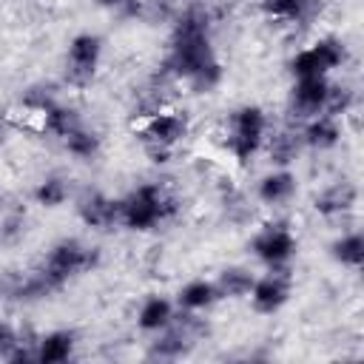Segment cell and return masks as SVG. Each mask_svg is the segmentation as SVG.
<instances>
[{
  "mask_svg": "<svg viewBox=\"0 0 364 364\" xmlns=\"http://www.w3.org/2000/svg\"><path fill=\"white\" fill-rule=\"evenodd\" d=\"M213 14L202 3H188L171 17V34L159 71L171 80H193L205 65L216 63Z\"/></svg>",
  "mask_w": 364,
  "mask_h": 364,
  "instance_id": "6da1fadb",
  "label": "cell"
},
{
  "mask_svg": "<svg viewBox=\"0 0 364 364\" xmlns=\"http://www.w3.org/2000/svg\"><path fill=\"white\" fill-rule=\"evenodd\" d=\"M179 213V199L162 182H139L125 196H119V225L134 233L156 230Z\"/></svg>",
  "mask_w": 364,
  "mask_h": 364,
  "instance_id": "7a4b0ae2",
  "label": "cell"
},
{
  "mask_svg": "<svg viewBox=\"0 0 364 364\" xmlns=\"http://www.w3.org/2000/svg\"><path fill=\"white\" fill-rule=\"evenodd\" d=\"M97 264H100V247L97 245H88L80 236H63L46 250V256L37 264V273L46 279L51 293H57L68 282H74L77 276L91 273Z\"/></svg>",
  "mask_w": 364,
  "mask_h": 364,
  "instance_id": "3957f363",
  "label": "cell"
},
{
  "mask_svg": "<svg viewBox=\"0 0 364 364\" xmlns=\"http://www.w3.org/2000/svg\"><path fill=\"white\" fill-rule=\"evenodd\" d=\"M267 134H270L267 111L256 102H242L225 119V142L222 145L236 165H250L262 154Z\"/></svg>",
  "mask_w": 364,
  "mask_h": 364,
  "instance_id": "277c9868",
  "label": "cell"
},
{
  "mask_svg": "<svg viewBox=\"0 0 364 364\" xmlns=\"http://www.w3.org/2000/svg\"><path fill=\"white\" fill-rule=\"evenodd\" d=\"M247 250L267 270H284L299 253V236L287 222L273 219L253 230V236L247 239Z\"/></svg>",
  "mask_w": 364,
  "mask_h": 364,
  "instance_id": "5b68a950",
  "label": "cell"
},
{
  "mask_svg": "<svg viewBox=\"0 0 364 364\" xmlns=\"http://www.w3.org/2000/svg\"><path fill=\"white\" fill-rule=\"evenodd\" d=\"M347 60H350V51L344 46V40L341 37H333V34H324V37L313 40L310 46L299 48L290 57L287 68H290L293 80L296 77H318V74L321 77H330L333 71L344 68Z\"/></svg>",
  "mask_w": 364,
  "mask_h": 364,
  "instance_id": "8992f818",
  "label": "cell"
},
{
  "mask_svg": "<svg viewBox=\"0 0 364 364\" xmlns=\"http://www.w3.org/2000/svg\"><path fill=\"white\" fill-rule=\"evenodd\" d=\"M105 43L97 31H77L65 46V82L71 88H85L94 82L102 65Z\"/></svg>",
  "mask_w": 364,
  "mask_h": 364,
  "instance_id": "52a82bcc",
  "label": "cell"
},
{
  "mask_svg": "<svg viewBox=\"0 0 364 364\" xmlns=\"http://www.w3.org/2000/svg\"><path fill=\"white\" fill-rule=\"evenodd\" d=\"M136 131H139L142 148H165V151H173L191 134V117L185 111L162 108L159 105L156 111L142 114V122H139Z\"/></svg>",
  "mask_w": 364,
  "mask_h": 364,
  "instance_id": "ba28073f",
  "label": "cell"
},
{
  "mask_svg": "<svg viewBox=\"0 0 364 364\" xmlns=\"http://www.w3.org/2000/svg\"><path fill=\"white\" fill-rule=\"evenodd\" d=\"M202 333H205V324L196 313L176 310L173 321L154 336L151 355H156V358H182L193 350V344L202 338Z\"/></svg>",
  "mask_w": 364,
  "mask_h": 364,
  "instance_id": "9c48e42d",
  "label": "cell"
},
{
  "mask_svg": "<svg viewBox=\"0 0 364 364\" xmlns=\"http://www.w3.org/2000/svg\"><path fill=\"white\" fill-rule=\"evenodd\" d=\"M293 296V279L284 270H267L264 276H256L253 279V287L247 293L250 299V307L253 313L259 316H276Z\"/></svg>",
  "mask_w": 364,
  "mask_h": 364,
  "instance_id": "30bf717a",
  "label": "cell"
},
{
  "mask_svg": "<svg viewBox=\"0 0 364 364\" xmlns=\"http://www.w3.org/2000/svg\"><path fill=\"white\" fill-rule=\"evenodd\" d=\"M74 210H77V219L91 230H108V228L119 225V199L108 196L97 188L82 191L74 199Z\"/></svg>",
  "mask_w": 364,
  "mask_h": 364,
  "instance_id": "8fae6325",
  "label": "cell"
},
{
  "mask_svg": "<svg viewBox=\"0 0 364 364\" xmlns=\"http://www.w3.org/2000/svg\"><path fill=\"white\" fill-rule=\"evenodd\" d=\"M296 193H299V176L282 165H273L270 171H264L253 185V196L264 208H284L296 199Z\"/></svg>",
  "mask_w": 364,
  "mask_h": 364,
  "instance_id": "7c38bea8",
  "label": "cell"
},
{
  "mask_svg": "<svg viewBox=\"0 0 364 364\" xmlns=\"http://www.w3.org/2000/svg\"><path fill=\"white\" fill-rule=\"evenodd\" d=\"M330 77H296L290 85V111L299 119L324 114L327 94H330Z\"/></svg>",
  "mask_w": 364,
  "mask_h": 364,
  "instance_id": "4fadbf2b",
  "label": "cell"
},
{
  "mask_svg": "<svg viewBox=\"0 0 364 364\" xmlns=\"http://www.w3.org/2000/svg\"><path fill=\"white\" fill-rule=\"evenodd\" d=\"M299 139H301V148H310V151H318V154L333 151L344 139V119L330 117V114L307 117V119H301Z\"/></svg>",
  "mask_w": 364,
  "mask_h": 364,
  "instance_id": "5bb4252c",
  "label": "cell"
},
{
  "mask_svg": "<svg viewBox=\"0 0 364 364\" xmlns=\"http://www.w3.org/2000/svg\"><path fill=\"white\" fill-rule=\"evenodd\" d=\"M358 205V188L350 179H336L313 196V210L324 219H341Z\"/></svg>",
  "mask_w": 364,
  "mask_h": 364,
  "instance_id": "9a60e30c",
  "label": "cell"
},
{
  "mask_svg": "<svg viewBox=\"0 0 364 364\" xmlns=\"http://www.w3.org/2000/svg\"><path fill=\"white\" fill-rule=\"evenodd\" d=\"M77 353V333L68 327L48 330L34 338V361L37 364H63Z\"/></svg>",
  "mask_w": 364,
  "mask_h": 364,
  "instance_id": "2e32d148",
  "label": "cell"
},
{
  "mask_svg": "<svg viewBox=\"0 0 364 364\" xmlns=\"http://www.w3.org/2000/svg\"><path fill=\"white\" fill-rule=\"evenodd\" d=\"M176 316V304L173 299L162 296V293H151L139 301L136 307V330L145 333V336H156L159 330H165Z\"/></svg>",
  "mask_w": 364,
  "mask_h": 364,
  "instance_id": "e0dca14e",
  "label": "cell"
},
{
  "mask_svg": "<svg viewBox=\"0 0 364 364\" xmlns=\"http://www.w3.org/2000/svg\"><path fill=\"white\" fill-rule=\"evenodd\" d=\"M216 301H222V299H219V290H216L213 279H205V276L188 279V282L176 290V299H173L176 310H182V313H196V316L208 313Z\"/></svg>",
  "mask_w": 364,
  "mask_h": 364,
  "instance_id": "ac0fdd59",
  "label": "cell"
},
{
  "mask_svg": "<svg viewBox=\"0 0 364 364\" xmlns=\"http://www.w3.org/2000/svg\"><path fill=\"white\" fill-rule=\"evenodd\" d=\"M40 122H43V134H48V136H54V139L63 142L77 125H82V114H80L77 105L57 100V102H51V105L40 114Z\"/></svg>",
  "mask_w": 364,
  "mask_h": 364,
  "instance_id": "d6986e66",
  "label": "cell"
},
{
  "mask_svg": "<svg viewBox=\"0 0 364 364\" xmlns=\"http://www.w3.org/2000/svg\"><path fill=\"white\" fill-rule=\"evenodd\" d=\"M267 151V159L270 165H282V168H290L301 151V139H299V128H276L267 134L264 139V148Z\"/></svg>",
  "mask_w": 364,
  "mask_h": 364,
  "instance_id": "ffe728a7",
  "label": "cell"
},
{
  "mask_svg": "<svg viewBox=\"0 0 364 364\" xmlns=\"http://www.w3.org/2000/svg\"><path fill=\"white\" fill-rule=\"evenodd\" d=\"M253 279H256V273L250 267H245V264H225L216 273L213 284L219 290V299L236 301V299H247V293L253 287Z\"/></svg>",
  "mask_w": 364,
  "mask_h": 364,
  "instance_id": "44dd1931",
  "label": "cell"
},
{
  "mask_svg": "<svg viewBox=\"0 0 364 364\" xmlns=\"http://www.w3.org/2000/svg\"><path fill=\"white\" fill-rule=\"evenodd\" d=\"M259 9L267 20L296 26L316 14V0H259Z\"/></svg>",
  "mask_w": 364,
  "mask_h": 364,
  "instance_id": "7402d4cb",
  "label": "cell"
},
{
  "mask_svg": "<svg viewBox=\"0 0 364 364\" xmlns=\"http://www.w3.org/2000/svg\"><path fill=\"white\" fill-rule=\"evenodd\" d=\"M327 250H330V259L338 267L361 270V264H364V236H361V230H344V233H338L330 242Z\"/></svg>",
  "mask_w": 364,
  "mask_h": 364,
  "instance_id": "603a6c76",
  "label": "cell"
},
{
  "mask_svg": "<svg viewBox=\"0 0 364 364\" xmlns=\"http://www.w3.org/2000/svg\"><path fill=\"white\" fill-rule=\"evenodd\" d=\"M63 148H65V154H68L71 159H77V162H91V159H97V156L102 154V134H100L97 128H88V125L82 122V125H77V128L63 139Z\"/></svg>",
  "mask_w": 364,
  "mask_h": 364,
  "instance_id": "cb8c5ba5",
  "label": "cell"
},
{
  "mask_svg": "<svg viewBox=\"0 0 364 364\" xmlns=\"http://www.w3.org/2000/svg\"><path fill=\"white\" fill-rule=\"evenodd\" d=\"M31 199H34V205H40L46 210H54V208L65 205L71 199V182H68V176H63V173H46L34 185Z\"/></svg>",
  "mask_w": 364,
  "mask_h": 364,
  "instance_id": "d4e9b609",
  "label": "cell"
},
{
  "mask_svg": "<svg viewBox=\"0 0 364 364\" xmlns=\"http://www.w3.org/2000/svg\"><path fill=\"white\" fill-rule=\"evenodd\" d=\"M358 102V94L350 82H330V94H327V105H324V114L330 117H338L344 119Z\"/></svg>",
  "mask_w": 364,
  "mask_h": 364,
  "instance_id": "484cf974",
  "label": "cell"
},
{
  "mask_svg": "<svg viewBox=\"0 0 364 364\" xmlns=\"http://www.w3.org/2000/svg\"><path fill=\"white\" fill-rule=\"evenodd\" d=\"M60 91H57V85H51V82H34V85H28L26 91H23V97H20V102H23V108L26 111H31V114H43L51 102H57L60 97H57Z\"/></svg>",
  "mask_w": 364,
  "mask_h": 364,
  "instance_id": "4316f807",
  "label": "cell"
},
{
  "mask_svg": "<svg viewBox=\"0 0 364 364\" xmlns=\"http://www.w3.org/2000/svg\"><path fill=\"white\" fill-rule=\"evenodd\" d=\"M26 236V213L14 210L0 219V245H14Z\"/></svg>",
  "mask_w": 364,
  "mask_h": 364,
  "instance_id": "83f0119b",
  "label": "cell"
},
{
  "mask_svg": "<svg viewBox=\"0 0 364 364\" xmlns=\"http://www.w3.org/2000/svg\"><path fill=\"white\" fill-rule=\"evenodd\" d=\"M20 341H23V333H20L11 321L0 318V358H9V353H11Z\"/></svg>",
  "mask_w": 364,
  "mask_h": 364,
  "instance_id": "f1b7e54d",
  "label": "cell"
},
{
  "mask_svg": "<svg viewBox=\"0 0 364 364\" xmlns=\"http://www.w3.org/2000/svg\"><path fill=\"white\" fill-rule=\"evenodd\" d=\"M131 0H94L97 9H105V11H122Z\"/></svg>",
  "mask_w": 364,
  "mask_h": 364,
  "instance_id": "f546056e",
  "label": "cell"
},
{
  "mask_svg": "<svg viewBox=\"0 0 364 364\" xmlns=\"http://www.w3.org/2000/svg\"><path fill=\"white\" fill-rule=\"evenodd\" d=\"M3 134H6V119L0 117V136H3Z\"/></svg>",
  "mask_w": 364,
  "mask_h": 364,
  "instance_id": "4dcf8cb0",
  "label": "cell"
},
{
  "mask_svg": "<svg viewBox=\"0 0 364 364\" xmlns=\"http://www.w3.org/2000/svg\"><path fill=\"white\" fill-rule=\"evenodd\" d=\"M0 208H3V188H0Z\"/></svg>",
  "mask_w": 364,
  "mask_h": 364,
  "instance_id": "1f68e13d",
  "label": "cell"
}]
</instances>
